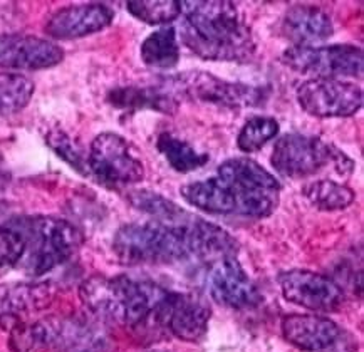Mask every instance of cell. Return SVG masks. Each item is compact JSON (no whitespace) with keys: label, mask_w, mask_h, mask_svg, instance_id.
I'll use <instances>...</instances> for the list:
<instances>
[{"label":"cell","mask_w":364,"mask_h":352,"mask_svg":"<svg viewBox=\"0 0 364 352\" xmlns=\"http://www.w3.org/2000/svg\"><path fill=\"white\" fill-rule=\"evenodd\" d=\"M181 195L205 213L265 218L277 208L281 183L254 159L232 158L215 176L185 185Z\"/></svg>","instance_id":"cell-1"},{"label":"cell","mask_w":364,"mask_h":352,"mask_svg":"<svg viewBox=\"0 0 364 352\" xmlns=\"http://www.w3.org/2000/svg\"><path fill=\"white\" fill-rule=\"evenodd\" d=\"M180 17V39L198 58L242 63L249 60L255 53L250 27L233 2H181Z\"/></svg>","instance_id":"cell-2"},{"label":"cell","mask_w":364,"mask_h":352,"mask_svg":"<svg viewBox=\"0 0 364 352\" xmlns=\"http://www.w3.org/2000/svg\"><path fill=\"white\" fill-rule=\"evenodd\" d=\"M168 290L132 277H91L79 289L82 304L97 317L129 327H158V312Z\"/></svg>","instance_id":"cell-3"},{"label":"cell","mask_w":364,"mask_h":352,"mask_svg":"<svg viewBox=\"0 0 364 352\" xmlns=\"http://www.w3.org/2000/svg\"><path fill=\"white\" fill-rule=\"evenodd\" d=\"M190 220L181 223L143 222L123 225L114 235L113 250L124 265H166L191 258Z\"/></svg>","instance_id":"cell-4"},{"label":"cell","mask_w":364,"mask_h":352,"mask_svg":"<svg viewBox=\"0 0 364 352\" xmlns=\"http://www.w3.org/2000/svg\"><path fill=\"white\" fill-rule=\"evenodd\" d=\"M7 227L24 242L17 267L31 277H41L63 265L82 243V235L74 225L54 217H21Z\"/></svg>","instance_id":"cell-5"},{"label":"cell","mask_w":364,"mask_h":352,"mask_svg":"<svg viewBox=\"0 0 364 352\" xmlns=\"http://www.w3.org/2000/svg\"><path fill=\"white\" fill-rule=\"evenodd\" d=\"M270 161L279 175L292 180L314 176L328 168L348 176L354 168L353 159L334 144L326 143L317 136L299 133L281 136L275 143Z\"/></svg>","instance_id":"cell-6"},{"label":"cell","mask_w":364,"mask_h":352,"mask_svg":"<svg viewBox=\"0 0 364 352\" xmlns=\"http://www.w3.org/2000/svg\"><path fill=\"white\" fill-rule=\"evenodd\" d=\"M281 59L287 68L314 79L361 78L364 69L363 49L351 44L292 46Z\"/></svg>","instance_id":"cell-7"},{"label":"cell","mask_w":364,"mask_h":352,"mask_svg":"<svg viewBox=\"0 0 364 352\" xmlns=\"http://www.w3.org/2000/svg\"><path fill=\"white\" fill-rule=\"evenodd\" d=\"M87 175L105 186L123 188L141 181L144 166L123 136L101 133L92 139L87 153Z\"/></svg>","instance_id":"cell-8"},{"label":"cell","mask_w":364,"mask_h":352,"mask_svg":"<svg viewBox=\"0 0 364 352\" xmlns=\"http://www.w3.org/2000/svg\"><path fill=\"white\" fill-rule=\"evenodd\" d=\"M170 89L176 96L183 94L191 100L225 107L257 106L264 100L260 87L244 82H230L203 70H188L171 79Z\"/></svg>","instance_id":"cell-9"},{"label":"cell","mask_w":364,"mask_h":352,"mask_svg":"<svg viewBox=\"0 0 364 352\" xmlns=\"http://www.w3.org/2000/svg\"><path fill=\"white\" fill-rule=\"evenodd\" d=\"M296 94L299 106L316 117H348L363 107V89L339 79H309Z\"/></svg>","instance_id":"cell-10"},{"label":"cell","mask_w":364,"mask_h":352,"mask_svg":"<svg viewBox=\"0 0 364 352\" xmlns=\"http://www.w3.org/2000/svg\"><path fill=\"white\" fill-rule=\"evenodd\" d=\"M279 285L287 302L309 311L334 312L343 305L344 294L323 274L311 270H287L279 275Z\"/></svg>","instance_id":"cell-11"},{"label":"cell","mask_w":364,"mask_h":352,"mask_svg":"<svg viewBox=\"0 0 364 352\" xmlns=\"http://www.w3.org/2000/svg\"><path fill=\"white\" fill-rule=\"evenodd\" d=\"M207 284L212 299L235 311L254 309L262 302V294L235 257H225L213 262L207 275Z\"/></svg>","instance_id":"cell-12"},{"label":"cell","mask_w":364,"mask_h":352,"mask_svg":"<svg viewBox=\"0 0 364 352\" xmlns=\"http://www.w3.org/2000/svg\"><path fill=\"white\" fill-rule=\"evenodd\" d=\"M210 317L212 309L202 297L168 290L160 311V327L181 341H198L207 332Z\"/></svg>","instance_id":"cell-13"},{"label":"cell","mask_w":364,"mask_h":352,"mask_svg":"<svg viewBox=\"0 0 364 352\" xmlns=\"http://www.w3.org/2000/svg\"><path fill=\"white\" fill-rule=\"evenodd\" d=\"M64 50L54 42L27 34H0V68L41 70L58 65Z\"/></svg>","instance_id":"cell-14"},{"label":"cell","mask_w":364,"mask_h":352,"mask_svg":"<svg viewBox=\"0 0 364 352\" xmlns=\"http://www.w3.org/2000/svg\"><path fill=\"white\" fill-rule=\"evenodd\" d=\"M114 12L102 4H86L59 9L46 23V32L54 39L68 41L79 39L96 32L105 31L111 26Z\"/></svg>","instance_id":"cell-15"},{"label":"cell","mask_w":364,"mask_h":352,"mask_svg":"<svg viewBox=\"0 0 364 352\" xmlns=\"http://www.w3.org/2000/svg\"><path fill=\"white\" fill-rule=\"evenodd\" d=\"M282 336L302 351H323L339 337V327L328 317L292 314L282 319Z\"/></svg>","instance_id":"cell-16"},{"label":"cell","mask_w":364,"mask_h":352,"mask_svg":"<svg viewBox=\"0 0 364 352\" xmlns=\"http://www.w3.org/2000/svg\"><path fill=\"white\" fill-rule=\"evenodd\" d=\"M281 32L294 46H311L329 39L334 34V26L323 9L294 6L282 18Z\"/></svg>","instance_id":"cell-17"},{"label":"cell","mask_w":364,"mask_h":352,"mask_svg":"<svg viewBox=\"0 0 364 352\" xmlns=\"http://www.w3.org/2000/svg\"><path fill=\"white\" fill-rule=\"evenodd\" d=\"M54 292L49 284H11L0 287V317L17 319L46 309L53 302Z\"/></svg>","instance_id":"cell-18"},{"label":"cell","mask_w":364,"mask_h":352,"mask_svg":"<svg viewBox=\"0 0 364 352\" xmlns=\"http://www.w3.org/2000/svg\"><path fill=\"white\" fill-rule=\"evenodd\" d=\"M108 101L123 111L173 112L176 110V94L171 89L155 86L116 87L108 94Z\"/></svg>","instance_id":"cell-19"},{"label":"cell","mask_w":364,"mask_h":352,"mask_svg":"<svg viewBox=\"0 0 364 352\" xmlns=\"http://www.w3.org/2000/svg\"><path fill=\"white\" fill-rule=\"evenodd\" d=\"M141 59L151 69H173L180 60L178 32L175 27H161L149 34L141 44Z\"/></svg>","instance_id":"cell-20"},{"label":"cell","mask_w":364,"mask_h":352,"mask_svg":"<svg viewBox=\"0 0 364 352\" xmlns=\"http://www.w3.org/2000/svg\"><path fill=\"white\" fill-rule=\"evenodd\" d=\"M156 148L171 168L180 173H190L207 164L208 154L198 153L186 141L170 133H161L156 139Z\"/></svg>","instance_id":"cell-21"},{"label":"cell","mask_w":364,"mask_h":352,"mask_svg":"<svg viewBox=\"0 0 364 352\" xmlns=\"http://www.w3.org/2000/svg\"><path fill=\"white\" fill-rule=\"evenodd\" d=\"M302 193L311 201V205L323 211L344 210L354 201L351 188L333 180H316L307 183Z\"/></svg>","instance_id":"cell-22"},{"label":"cell","mask_w":364,"mask_h":352,"mask_svg":"<svg viewBox=\"0 0 364 352\" xmlns=\"http://www.w3.org/2000/svg\"><path fill=\"white\" fill-rule=\"evenodd\" d=\"M36 86L22 74L0 73V116L22 111L34 96Z\"/></svg>","instance_id":"cell-23"},{"label":"cell","mask_w":364,"mask_h":352,"mask_svg":"<svg viewBox=\"0 0 364 352\" xmlns=\"http://www.w3.org/2000/svg\"><path fill=\"white\" fill-rule=\"evenodd\" d=\"M126 9L138 21L149 26L173 22L181 16V2L178 0H129Z\"/></svg>","instance_id":"cell-24"},{"label":"cell","mask_w":364,"mask_h":352,"mask_svg":"<svg viewBox=\"0 0 364 352\" xmlns=\"http://www.w3.org/2000/svg\"><path fill=\"white\" fill-rule=\"evenodd\" d=\"M277 119L269 116H254L244 124L237 138V146L244 153H255L279 134Z\"/></svg>","instance_id":"cell-25"},{"label":"cell","mask_w":364,"mask_h":352,"mask_svg":"<svg viewBox=\"0 0 364 352\" xmlns=\"http://www.w3.org/2000/svg\"><path fill=\"white\" fill-rule=\"evenodd\" d=\"M129 201L136 208L146 211V213L153 215L158 222L165 223H181L185 222V218H181L186 215L180 206H176L173 201L163 198L161 195L153 193L148 190H139L129 195Z\"/></svg>","instance_id":"cell-26"},{"label":"cell","mask_w":364,"mask_h":352,"mask_svg":"<svg viewBox=\"0 0 364 352\" xmlns=\"http://www.w3.org/2000/svg\"><path fill=\"white\" fill-rule=\"evenodd\" d=\"M46 141L50 149L64 159V161L71 164L74 170H77L82 175H87V156H84L81 148L74 143L71 136H68L64 131L53 129L46 136Z\"/></svg>","instance_id":"cell-27"},{"label":"cell","mask_w":364,"mask_h":352,"mask_svg":"<svg viewBox=\"0 0 364 352\" xmlns=\"http://www.w3.org/2000/svg\"><path fill=\"white\" fill-rule=\"evenodd\" d=\"M24 252V242L11 227H0V274L17 267Z\"/></svg>","instance_id":"cell-28"}]
</instances>
